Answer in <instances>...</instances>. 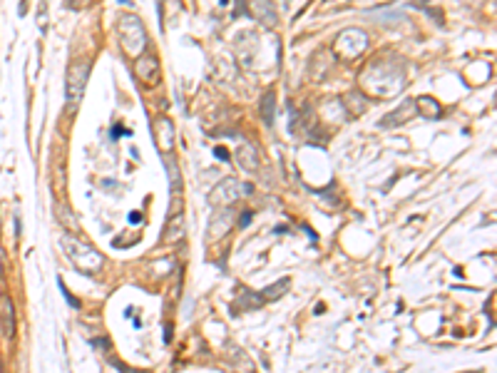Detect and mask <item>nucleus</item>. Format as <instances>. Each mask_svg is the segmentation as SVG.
Wrapping results in <instances>:
<instances>
[{
  "instance_id": "nucleus-1",
  "label": "nucleus",
  "mask_w": 497,
  "mask_h": 373,
  "mask_svg": "<svg viewBox=\"0 0 497 373\" xmlns=\"http://www.w3.org/2000/svg\"><path fill=\"white\" fill-rule=\"evenodd\" d=\"M408 82V65L403 58L393 53H383L373 58L361 72V87L366 95L373 97H393L406 87Z\"/></svg>"
},
{
  "instance_id": "nucleus-2",
  "label": "nucleus",
  "mask_w": 497,
  "mask_h": 373,
  "mask_svg": "<svg viewBox=\"0 0 497 373\" xmlns=\"http://www.w3.org/2000/svg\"><path fill=\"white\" fill-rule=\"evenodd\" d=\"M117 35L127 58H139L147 50V30L145 23L134 13H122L117 20Z\"/></svg>"
},
{
  "instance_id": "nucleus-3",
  "label": "nucleus",
  "mask_w": 497,
  "mask_h": 373,
  "mask_svg": "<svg viewBox=\"0 0 497 373\" xmlns=\"http://www.w3.org/2000/svg\"><path fill=\"white\" fill-rule=\"evenodd\" d=\"M63 246H65V254H67V259L72 261V267L80 269L82 274L100 272L102 264H105V259H102V254L95 249V246L85 244V241L75 239V236H65Z\"/></svg>"
},
{
  "instance_id": "nucleus-4",
  "label": "nucleus",
  "mask_w": 497,
  "mask_h": 373,
  "mask_svg": "<svg viewBox=\"0 0 497 373\" xmlns=\"http://www.w3.org/2000/svg\"><path fill=\"white\" fill-rule=\"evenodd\" d=\"M87 77H90V60H75L67 68V80H65V100H67L70 110H77L82 102L87 87Z\"/></svg>"
},
{
  "instance_id": "nucleus-5",
  "label": "nucleus",
  "mask_w": 497,
  "mask_h": 373,
  "mask_svg": "<svg viewBox=\"0 0 497 373\" xmlns=\"http://www.w3.org/2000/svg\"><path fill=\"white\" fill-rule=\"evenodd\" d=\"M368 48V32L359 30V27H348V30L338 32V37L333 40V55L341 60H356L366 53Z\"/></svg>"
},
{
  "instance_id": "nucleus-6",
  "label": "nucleus",
  "mask_w": 497,
  "mask_h": 373,
  "mask_svg": "<svg viewBox=\"0 0 497 373\" xmlns=\"http://www.w3.org/2000/svg\"><path fill=\"white\" fill-rule=\"evenodd\" d=\"M134 60H137V63H134V75H137V80L142 82V85H147V87L160 85V80H162L160 60H157L155 55L147 53V50Z\"/></svg>"
},
{
  "instance_id": "nucleus-7",
  "label": "nucleus",
  "mask_w": 497,
  "mask_h": 373,
  "mask_svg": "<svg viewBox=\"0 0 497 373\" xmlns=\"http://www.w3.org/2000/svg\"><path fill=\"white\" fill-rule=\"evenodd\" d=\"M241 189H244V186L239 184V179L226 177V179H221L219 184L212 189V194H209V204H212V207H231V204L241 197Z\"/></svg>"
},
{
  "instance_id": "nucleus-8",
  "label": "nucleus",
  "mask_w": 497,
  "mask_h": 373,
  "mask_svg": "<svg viewBox=\"0 0 497 373\" xmlns=\"http://www.w3.org/2000/svg\"><path fill=\"white\" fill-rule=\"evenodd\" d=\"M249 8H252V15L257 18L262 25L276 27V8H273V0H249Z\"/></svg>"
},
{
  "instance_id": "nucleus-9",
  "label": "nucleus",
  "mask_w": 497,
  "mask_h": 373,
  "mask_svg": "<svg viewBox=\"0 0 497 373\" xmlns=\"http://www.w3.org/2000/svg\"><path fill=\"white\" fill-rule=\"evenodd\" d=\"M413 115H415V100H406L398 110L388 112L378 125L380 127H401V125H406Z\"/></svg>"
},
{
  "instance_id": "nucleus-10",
  "label": "nucleus",
  "mask_w": 497,
  "mask_h": 373,
  "mask_svg": "<svg viewBox=\"0 0 497 373\" xmlns=\"http://www.w3.org/2000/svg\"><path fill=\"white\" fill-rule=\"evenodd\" d=\"M162 239H164L167 244H176V241L184 239V214L179 207H176L174 212L169 214V219H167L164 236H162Z\"/></svg>"
},
{
  "instance_id": "nucleus-11",
  "label": "nucleus",
  "mask_w": 497,
  "mask_h": 373,
  "mask_svg": "<svg viewBox=\"0 0 497 373\" xmlns=\"http://www.w3.org/2000/svg\"><path fill=\"white\" fill-rule=\"evenodd\" d=\"M155 142H157V147L162 149V152H172V147H174V125L169 122L167 118H160L155 122Z\"/></svg>"
},
{
  "instance_id": "nucleus-12",
  "label": "nucleus",
  "mask_w": 497,
  "mask_h": 373,
  "mask_svg": "<svg viewBox=\"0 0 497 373\" xmlns=\"http://www.w3.org/2000/svg\"><path fill=\"white\" fill-rule=\"evenodd\" d=\"M415 107H418L415 112H420L422 118H428V120H440V118H443V105H440V102L435 100V97H430V95L418 97Z\"/></svg>"
},
{
  "instance_id": "nucleus-13",
  "label": "nucleus",
  "mask_w": 497,
  "mask_h": 373,
  "mask_svg": "<svg viewBox=\"0 0 497 373\" xmlns=\"http://www.w3.org/2000/svg\"><path fill=\"white\" fill-rule=\"evenodd\" d=\"M229 227H231V214L229 212H219L214 219H212V222H209V232H212V236H209V239H212V241L221 239V236L229 232Z\"/></svg>"
},
{
  "instance_id": "nucleus-14",
  "label": "nucleus",
  "mask_w": 497,
  "mask_h": 373,
  "mask_svg": "<svg viewBox=\"0 0 497 373\" xmlns=\"http://www.w3.org/2000/svg\"><path fill=\"white\" fill-rule=\"evenodd\" d=\"M0 321H3V334H15V309H13L11 298H3V304H0Z\"/></svg>"
},
{
  "instance_id": "nucleus-15",
  "label": "nucleus",
  "mask_w": 497,
  "mask_h": 373,
  "mask_svg": "<svg viewBox=\"0 0 497 373\" xmlns=\"http://www.w3.org/2000/svg\"><path fill=\"white\" fill-rule=\"evenodd\" d=\"M289 286H291V279H278L273 286H266L264 289V301H276V298H281L283 293L289 291Z\"/></svg>"
},
{
  "instance_id": "nucleus-16",
  "label": "nucleus",
  "mask_w": 497,
  "mask_h": 373,
  "mask_svg": "<svg viewBox=\"0 0 497 373\" xmlns=\"http://www.w3.org/2000/svg\"><path fill=\"white\" fill-rule=\"evenodd\" d=\"M273 110H276V95L269 90L266 95L262 97V118H264V122H266L269 127L273 125Z\"/></svg>"
},
{
  "instance_id": "nucleus-17",
  "label": "nucleus",
  "mask_w": 497,
  "mask_h": 373,
  "mask_svg": "<svg viewBox=\"0 0 497 373\" xmlns=\"http://www.w3.org/2000/svg\"><path fill=\"white\" fill-rule=\"evenodd\" d=\"M239 306H244V309H262V306H264V296H262V293H254V291L241 293Z\"/></svg>"
},
{
  "instance_id": "nucleus-18",
  "label": "nucleus",
  "mask_w": 497,
  "mask_h": 373,
  "mask_svg": "<svg viewBox=\"0 0 497 373\" xmlns=\"http://www.w3.org/2000/svg\"><path fill=\"white\" fill-rule=\"evenodd\" d=\"M239 157H241V165H244L246 170H249V160H252V170H257L259 167V160H257V155H254V149H241Z\"/></svg>"
},
{
  "instance_id": "nucleus-19",
  "label": "nucleus",
  "mask_w": 497,
  "mask_h": 373,
  "mask_svg": "<svg viewBox=\"0 0 497 373\" xmlns=\"http://www.w3.org/2000/svg\"><path fill=\"white\" fill-rule=\"evenodd\" d=\"M58 284H60V291H63V296H65V298H67V301H70V304H72V306H75V309H80V301H77V298H75V296H72V293H70V291H67V289H65L63 279H60V282H58Z\"/></svg>"
},
{
  "instance_id": "nucleus-20",
  "label": "nucleus",
  "mask_w": 497,
  "mask_h": 373,
  "mask_svg": "<svg viewBox=\"0 0 497 373\" xmlns=\"http://www.w3.org/2000/svg\"><path fill=\"white\" fill-rule=\"evenodd\" d=\"M214 152H217V157H219V160H229V155H226V149H224V147H217Z\"/></svg>"
},
{
  "instance_id": "nucleus-21",
  "label": "nucleus",
  "mask_w": 497,
  "mask_h": 373,
  "mask_svg": "<svg viewBox=\"0 0 497 373\" xmlns=\"http://www.w3.org/2000/svg\"><path fill=\"white\" fill-rule=\"evenodd\" d=\"M139 219H142V217H139V214H129V222H132V224H137Z\"/></svg>"
}]
</instances>
